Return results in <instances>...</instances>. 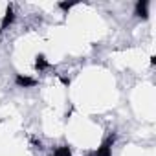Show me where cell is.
I'll use <instances>...</instances> for the list:
<instances>
[{
  "label": "cell",
  "mask_w": 156,
  "mask_h": 156,
  "mask_svg": "<svg viewBox=\"0 0 156 156\" xmlns=\"http://www.w3.org/2000/svg\"><path fill=\"white\" fill-rule=\"evenodd\" d=\"M114 141H116V134L108 136L107 141H103V145L98 147V151L90 152L88 156H112V143H114Z\"/></svg>",
  "instance_id": "obj_1"
},
{
  "label": "cell",
  "mask_w": 156,
  "mask_h": 156,
  "mask_svg": "<svg viewBox=\"0 0 156 156\" xmlns=\"http://www.w3.org/2000/svg\"><path fill=\"white\" fill-rule=\"evenodd\" d=\"M15 83L19 85V87H24V88H31V87H35L37 85V81L33 79V77H28V75H17L15 77Z\"/></svg>",
  "instance_id": "obj_2"
},
{
  "label": "cell",
  "mask_w": 156,
  "mask_h": 156,
  "mask_svg": "<svg viewBox=\"0 0 156 156\" xmlns=\"http://www.w3.org/2000/svg\"><path fill=\"white\" fill-rule=\"evenodd\" d=\"M13 20H15V13H13V6L9 4L8 9H6V15H4V19H2V24H0V31H4Z\"/></svg>",
  "instance_id": "obj_3"
},
{
  "label": "cell",
  "mask_w": 156,
  "mask_h": 156,
  "mask_svg": "<svg viewBox=\"0 0 156 156\" xmlns=\"http://www.w3.org/2000/svg\"><path fill=\"white\" fill-rule=\"evenodd\" d=\"M147 6H149V2L147 0H140V2L136 4V15L140 17V19H149V11H147Z\"/></svg>",
  "instance_id": "obj_4"
},
{
  "label": "cell",
  "mask_w": 156,
  "mask_h": 156,
  "mask_svg": "<svg viewBox=\"0 0 156 156\" xmlns=\"http://www.w3.org/2000/svg\"><path fill=\"white\" fill-rule=\"evenodd\" d=\"M50 66V62L44 59V55H37L35 57V68L37 70H44V68H48Z\"/></svg>",
  "instance_id": "obj_5"
},
{
  "label": "cell",
  "mask_w": 156,
  "mask_h": 156,
  "mask_svg": "<svg viewBox=\"0 0 156 156\" xmlns=\"http://www.w3.org/2000/svg\"><path fill=\"white\" fill-rule=\"evenodd\" d=\"M53 156H72V151H70V147L62 145V147H57V149H55Z\"/></svg>",
  "instance_id": "obj_6"
},
{
  "label": "cell",
  "mask_w": 156,
  "mask_h": 156,
  "mask_svg": "<svg viewBox=\"0 0 156 156\" xmlns=\"http://www.w3.org/2000/svg\"><path fill=\"white\" fill-rule=\"evenodd\" d=\"M75 4H77V2H59V8H61V9H64V11H68V9H70V8H73Z\"/></svg>",
  "instance_id": "obj_7"
}]
</instances>
